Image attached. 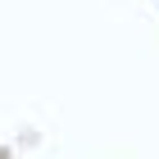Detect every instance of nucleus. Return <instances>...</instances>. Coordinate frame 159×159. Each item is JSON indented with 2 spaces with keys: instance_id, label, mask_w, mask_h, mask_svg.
Segmentation results:
<instances>
[]
</instances>
